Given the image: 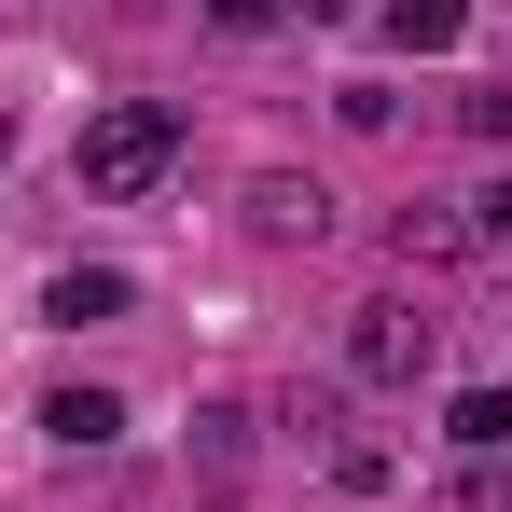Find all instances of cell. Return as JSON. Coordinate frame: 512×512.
I'll use <instances>...</instances> for the list:
<instances>
[{"mask_svg": "<svg viewBox=\"0 0 512 512\" xmlns=\"http://www.w3.org/2000/svg\"><path fill=\"white\" fill-rule=\"evenodd\" d=\"M388 250H402V263H471V250H485V222H471V194H429V208L388 222Z\"/></svg>", "mask_w": 512, "mask_h": 512, "instance_id": "obj_4", "label": "cell"}, {"mask_svg": "<svg viewBox=\"0 0 512 512\" xmlns=\"http://www.w3.org/2000/svg\"><path fill=\"white\" fill-rule=\"evenodd\" d=\"M180 139H194V125H180V97H111V111L84 125V153H70V167H84V194L139 208V194L180 167Z\"/></svg>", "mask_w": 512, "mask_h": 512, "instance_id": "obj_1", "label": "cell"}, {"mask_svg": "<svg viewBox=\"0 0 512 512\" xmlns=\"http://www.w3.org/2000/svg\"><path fill=\"white\" fill-rule=\"evenodd\" d=\"M429 360H443V319H416L402 291H374V305L346 319V374H360V388H416Z\"/></svg>", "mask_w": 512, "mask_h": 512, "instance_id": "obj_2", "label": "cell"}, {"mask_svg": "<svg viewBox=\"0 0 512 512\" xmlns=\"http://www.w3.org/2000/svg\"><path fill=\"white\" fill-rule=\"evenodd\" d=\"M471 222H485V250H499V236H512V180H485V194H471Z\"/></svg>", "mask_w": 512, "mask_h": 512, "instance_id": "obj_11", "label": "cell"}, {"mask_svg": "<svg viewBox=\"0 0 512 512\" xmlns=\"http://www.w3.org/2000/svg\"><path fill=\"white\" fill-rule=\"evenodd\" d=\"M443 443L457 457H512V388H457L443 402Z\"/></svg>", "mask_w": 512, "mask_h": 512, "instance_id": "obj_7", "label": "cell"}, {"mask_svg": "<svg viewBox=\"0 0 512 512\" xmlns=\"http://www.w3.org/2000/svg\"><path fill=\"white\" fill-rule=\"evenodd\" d=\"M457 125H471V139H512V84H471V97H457Z\"/></svg>", "mask_w": 512, "mask_h": 512, "instance_id": "obj_10", "label": "cell"}, {"mask_svg": "<svg viewBox=\"0 0 512 512\" xmlns=\"http://www.w3.org/2000/svg\"><path fill=\"white\" fill-rule=\"evenodd\" d=\"M443 512H512V457H457V485H443Z\"/></svg>", "mask_w": 512, "mask_h": 512, "instance_id": "obj_9", "label": "cell"}, {"mask_svg": "<svg viewBox=\"0 0 512 512\" xmlns=\"http://www.w3.org/2000/svg\"><path fill=\"white\" fill-rule=\"evenodd\" d=\"M277 14H305V28H346V14H360V0H277Z\"/></svg>", "mask_w": 512, "mask_h": 512, "instance_id": "obj_12", "label": "cell"}, {"mask_svg": "<svg viewBox=\"0 0 512 512\" xmlns=\"http://www.w3.org/2000/svg\"><path fill=\"white\" fill-rule=\"evenodd\" d=\"M125 305H139L125 263H56V291H42V319H70V333H84V319H125Z\"/></svg>", "mask_w": 512, "mask_h": 512, "instance_id": "obj_5", "label": "cell"}, {"mask_svg": "<svg viewBox=\"0 0 512 512\" xmlns=\"http://www.w3.org/2000/svg\"><path fill=\"white\" fill-rule=\"evenodd\" d=\"M374 28H388V42H402V56H443V42H457V28H471V0H388V14H374Z\"/></svg>", "mask_w": 512, "mask_h": 512, "instance_id": "obj_8", "label": "cell"}, {"mask_svg": "<svg viewBox=\"0 0 512 512\" xmlns=\"http://www.w3.org/2000/svg\"><path fill=\"white\" fill-rule=\"evenodd\" d=\"M250 236H277V250L305 236V250H319V236H333V194L291 180V167H263V180H250Z\"/></svg>", "mask_w": 512, "mask_h": 512, "instance_id": "obj_3", "label": "cell"}, {"mask_svg": "<svg viewBox=\"0 0 512 512\" xmlns=\"http://www.w3.org/2000/svg\"><path fill=\"white\" fill-rule=\"evenodd\" d=\"M42 443L97 457V443H125V402H111V388H42Z\"/></svg>", "mask_w": 512, "mask_h": 512, "instance_id": "obj_6", "label": "cell"}]
</instances>
